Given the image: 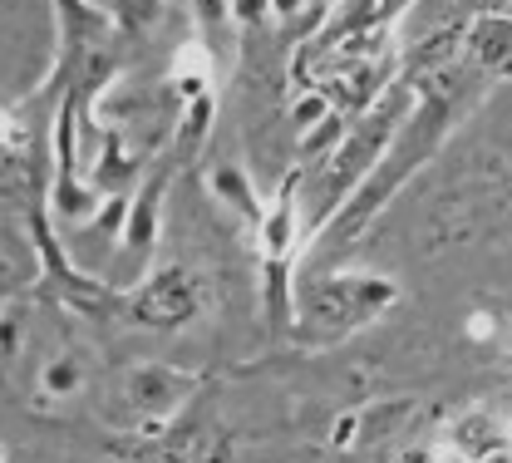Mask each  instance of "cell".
<instances>
[{"instance_id": "1", "label": "cell", "mask_w": 512, "mask_h": 463, "mask_svg": "<svg viewBox=\"0 0 512 463\" xmlns=\"http://www.w3.org/2000/svg\"><path fill=\"white\" fill-rule=\"evenodd\" d=\"M188 311H192V286L183 271L163 276V281L143 296V316H148V321H178V316H188Z\"/></svg>"}, {"instance_id": "2", "label": "cell", "mask_w": 512, "mask_h": 463, "mask_svg": "<svg viewBox=\"0 0 512 463\" xmlns=\"http://www.w3.org/2000/svg\"><path fill=\"white\" fill-rule=\"evenodd\" d=\"M69 380H74V370H69V365H60V370H55V375H50V385H55V390H74V385H69Z\"/></svg>"}]
</instances>
